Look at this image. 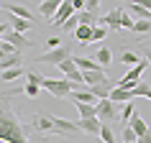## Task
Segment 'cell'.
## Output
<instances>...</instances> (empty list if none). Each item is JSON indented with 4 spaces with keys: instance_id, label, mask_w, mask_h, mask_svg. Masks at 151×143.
<instances>
[{
    "instance_id": "obj_28",
    "label": "cell",
    "mask_w": 151,
    "mask_h": 143,
    "mask_svg": "<svg viewBox=\"0 0 151 143\" xmlns=\"http://www.w3.org/2000/svg\"><path fill=\"white\" fill-rule=\"evenodd\" d=\"M151 31V21H136L133 33H149Z\"/></svg>"
},
{
    "instance_id": "obj_35",
    "label": "cell",
    "mask_w": 151,
    "mask_h": 143,
    "mask_svg": "<svg viewBox=\"0 0 151 143\" xmlns=\"http://www.w3.org/2000/svg\"><path fill=\"white\" fill-rule=\"evenodd\" d=\"M143 59L151 64V46H143Z\"/></svg>"
},
{
    "instance_id": "obj_17",
    "label": "cell",
    "mask_w": 151,
    "mask_h": 143,
    "mask_svg": "<svg viewBox=\"0 0 151 143\" xmlns=\"http://www.w3.org/2000/svg\"><path fill=\"white\" fill-rule=\"evenodd\" d=\"M16 66H21V51L5 56V59L0 61V74H3V72H8V69H16Z\"/></svg>"
},
{
    "instance_id": "obj_22",
    "label": "cell",
    "mask_w": 151,
    "mask_h": 143,
    "mask_svg": "<svg viewBox=\"0 0 151 143\" xmlns=\"http://www.w3.org/2000/svg\"><path fill=\"white\" fill-rule=\"evenodd\" d=\"M133 115H136V105L133 102H126V105H123V110H120V120H123V125H128Z\"/></svg>"
},
{
    "instance_id": "obj_20",
    "label": "cell",
    "mask_w": 151,
    "mask_h": 143,
    "mask_svg": "<svg viewBox=\"0 0 151 143\" xmlns=\"http://www.w3.org/2000/svg\"><path fill=\"white\" fill-rule=\"evenodd\" d=\"M143 56H138V54H133V51H128V49H123V54H120V61L126 64V66H131V69H133L136 64L141 61Z\"/></svg>"
},
{
    "instance_id": "obj_30",
    "label": "cell",
    "mask_w": 151,
    "mask_h": 143,
    "mask_svg": "<svg viewBox=\"0 0 151 143\" xmlns=\"http://www.w3.org/2000/svg\"><path fill=\"white\" fill-rule=\"evenodd\" d=\"M105 36H108L105 26H95V28H92V41H103Z\"/></svg>"
},
{
    "instance_id": "obj_26",
    "label": "cell",
    "mask_w": 151,
    "mask_h": 143,
    "mask_svg": "<svg viewBox=\"0 0 151 143\" xmlns=\"http://www.w3.org/2000/svg\"><path fill=\"white\" fill-rule=\"evenodd\" d=\"M133 26H136V18H133V16H128L126 10H123V18H120V28H126V31H133Z\"/></svg>"
},
{
    "instance_id": "obj_2",
    "label": "cell",
    "mask_w": 151,
    "mask_h": 143,
    "mask_svg": "<svg viewBox=\"0 0 151 143\" xmlns=\"http://www.w3.org/2000/svg\"><path fill=\"white\" fill-rule=\"evenodd\" d=\"M26 82L28 84H39L41 89H46V92H51L54 97H69L72 92H74V82H69L67 77H59V79H51V77H41V74H36V72H26Z\"/></svg>"
},
{
    "instance_id": "obj_38",
    "label": "cell",
    "mask_w": 151,
    "mask_h": 143,
    "mask_svg": "<svg viewBox=\"0 0 151 143\" xmlns=\"http://www.w3.org/2000/svg\"><path fill=\"white\" fill-rule=\"evenodd\" d=\"M141 5H143V8H149V10H151V0H143Z\"/></svg>"
},
{
    "instance_id": "obj_18",
    "label": "cell",
    "mask_w": 151,
    "mask_h": 143,
    "mask_svg": "<svg viewBox=\"0 0 151 143\" xmlns=\"http://www.w3.org/2000/svg\"><path fill=\"white\" fill-rule=\"evenodd\" d=\"M74 39L80 41V44H92V28H90V26H77Z\"/></svg>"
},
{
    "instance_id": "obj_3",
    "label": "cell",
    "mask_w": 151,
    "mask_h": 143,
    "mask_svg": "<svg viewBox=\"0 0 151 143\" xmlns=\"http://www.w3.org/2000/svg\"><path fill=\"white\" fill-rule=\"evenodd\" d=\"M31 128L36 135H59L51 120V112H33L31 115Z\"/></svg>"
},
{
    "instance_id": "obj_12",
    "label": "cell",
    "mask_w": 151,
    "mask_h": 143,
    "mask_svg": "<svg viewBox=\"0 0 151 143\" xmlns=\"http://www.w3.org/2000/svg\"><path fill=\"white\" fill-rule=\"evenodd\" d=\"M77 125H80V130H85L87 135H100V130H103V123L97 118H85V120H77Z\"/></svg>"
},
{
    "instance_id": "obj_31",
    "label": "cell",
    "mask_w": 151,
    "mask_h": 143,
    "mask_svg": "<svg viewBox=\"0 0 151 143\" xmlns=\"http://www.w3.org/2000/svg\"><path fill=\"white\" fill-rule=\"evenodd\" d=\"M59 46H62L59 36H49V39H46V49H49V51H54V49H59Z\"/></svg>"
},
{
    "instance_id": "obj_1",
    "label": "cell",
    "mask_w": 151,
    "mask_h": 143,
    "mask_svg": "<svg viewBox=\"0 0 151 143\" xmlns=\"http://www.w3.org/2000/svg\"><path fill=\"white\" fill-rule=\"evenodd\" d=\"M0 141L3 143H31V135L13 110L8 95H0Z\"/></svg>"
},
{
    "instance_id": "obj_37",
    "label": "cell",
    "mask_w": 151,
    "mask_h": 143,
    "mask_svg": "<svg viewBox=\"0 0 151 143\" xmlns=\"http://www.w3.org/2000/svg\"><path fill=\"white\" fill-rule=\"evenodd\" d=\"M5 33H8V28H5V26L0 23V36H5Z\"/></svg>"
},
{
    "instance_id": "obj_21",
    "label": "cell",
    "mask_w": 151,
    "mask_h": 143,
    "mask_svg": "<svg viewBox=\"0 0 151 143\" xmlns=\"http://www.w3.org/2000/svg\"><path fill=\"white\" fill-rule=\"evenodd\" d=\"M59 72H62V77H72L74 72H80V69H77V64H74V56L59 64Z\"/></svg>"
},
{
    "instance_id": "obj_40",
    "label": "cell",
    "mask_w": 151,
    "mask_h": 143,
    "mask_svg": "<svg viewBox=\"0 0 151 143\" xmlns=\"http://www.w3.org/2000/svg\"><path fill=\"white\" fill-rule=\"evenodd\" d=\"M0 5H3V3H0Z\"/></svg>"
},
{
    "instance_id": "obj_8",
    "label": "cell",
    "mask_w": 151,
    "mask_h": 143,
    "mask_svg": "<svg viewBox=\"0 0 151 143\" xmlns=\"http://www.w3.org/2000/svg\"><path fill=\"white\" fill-rule=\"evenodd\" d=\"M120 18H123V8H115V10H110V13H105L100 18V26L110 28V31H120Z\"/></svg>"
},
{
    "instance_id": "obj_27",
    "label": "cell",
    "mask_w": 151,
    "mask_h": 143,
    "mask_svg": "<svg viewBox=\"0 0 151 143\" xmlns=\"http://www.w3.org/2000/svg\"><path fill=\"white\" fill-rule=\"evenodd\" d=\"M136 141H138V135L133 133V128L123 125V143H136Z\"/></svg>"
},
{
    "instance_id": "obj_16",
    "label": "cell",
    "mask_w": 151,
    "mask_h": 143,
    "mask_svg": "<svg viewBox=\"0 0 151 143\" xmlns=\"http://www.w3.org/2000/svg\"><path fill=\"white\" fill-rule=\"evenodd\" d=\"M59 0H46V3H41V16L44 18H49V21H54V16H56V10H59Z\"/></svg>"
},
{
    "instance_id": "obj_24",
    "label": "cell",
    "mask_w": 151,
    "mask_h": 143,
    "mask_svg": "<svg viewBox=\"0 0 151 143\" xmlns=\"http://www.w3.org/2000/svg\"><path fill=\"white\" fill-rule=\"evenodd\" d=\"M100 143H115V133L108 123H103V130H100Z\"/></svg>"
},
{
    "instance_id": "obj_5",
    "label": "cell",
    "mask_w": 151,
    "mask_h": 143,
    "mask_svg": "<svg viewBox=\"0 0 151 143\" xmlns=\"http://www.w3.org/2000/svg\"><path fill=\"white\" fill-rule=\"evenodd\" d=\"M118 118H120V112L113 100H100L97 102V120L100 123H110V120H118Z\"/></svg>"
},
{
    "instance_id": "obj_32",
    "label": "cell",
    "mask_w": 151,
    "mask_h": 143,
    "mask_svg": "<svg viewBox=\"0 0 151 143\" xmlns=\"http://www.w3.org/2000/svg\"><path fill=\"white\" fill-rule=\"evenodd\" d=\"M77 26H80V18L74 16V18H69V21H67L62 28H64V31H77Z\"/></svg>"
},
{
    "instance_id": "obj_10",
    "label": "cell",
    "mask_w": 151,
    "mask_h": 143,
    "mask_svg": "<svg viewBox=\"0 0 151 143\" xmlns=\"http://www.w3.org/2000/svg\"><path fill=\"white\" fill-rule=\"evenodd\" d=\"M123 10H126L128 16H133L136 21H151V10H149V8H143L141 3H128Z\"/></svg>"
},
{
    "instance_id": "obj_11",
    "label": "cell",
    "mask_w": 151,
    "mask_h": 143,
    "mask_svg": "<svg viewBox=\"0 0 151 143\" xmlns=\"http://www.w3.org/2000/svg\"><path fill=\"white\" fill-rule=\"evenodd\" d=\"M69 100H72V102H85V105H95V107H97V102H100V100H97V97L92 95V92H90L87 87H85V89H74V92L69 95Z\"/></svg>"
},
{
    "instance_id": "obj_6",
    "label": "cell",
    "mask_w": 151,
    "mask_h": 143,
    "mask_svg": "<svg viewBox=\"0 0 151 143\" xmlns=\"http://www.w3.org/2000/svg\"><path fill=\"white\" fill-rule=\"evenodd\" d=\"M3 41H5V44H10V46L16 49V51H21V54H23V49H31V46H33L28 39H23V33H16L13 28L3 36Z\"/></svg>"
},
{
    "instance_id": "obj_13",
    "label": "cell",
    "mask_w": 151,
    "mask_h": 143,
    "mask_svg": "<svg viewBox=\"0 0 151 143\" xmlns=\"http://www.w3.org/2000/svg\"><path fill=\"white\" fill-rule=\"evenodd\" d=\"M92 59H95V64L97 66H100V69H108V66H110V61H113V51L108 46H100L95 51V56H92Z\"/></svg>"
},
{
    "instance_id": "obj_7",
    "label": "cell",
    "mask_w": 151,
    "mask_h": 143,
    "mask_svg": "<svg viewBox=\"0 0 151 143\" xmlns=\"http://www.w3.org/2000/svg\"><path fill=\"white\" fill-rule=\"evenodd\" d=\"M69 18H74V8H72V0H64L62 5H59V10H56V16H54V21H51V23H54L56 28H62Z\"/></svg>"
},
{
    "instance_id": "obj_25",
    "label": "cell",
    "mask_w": 151,
    "mask_h": 143,
    "mask_svg": "<svg viewBox=\"0 0 151 143\" xmlns=\"http://www.w3.org/2000/svg\"><path fill=\"white\" fill-rule=\"evenodd\" d=\"M31 21H21V18H13V31H16V33H26V31H28V28H31Z\"/></svg>"
},
{
    "instance_id": "obj_33",
    "label": "cell",
    "mask_w": 151,
    "mask_h": 143,
    "mask_svg": "<svg viewBox=\"0 0 151 143\" xmlns=\"http://www.w3.org/2000/svg\"><path fill=\"white\" fill-rule=\"evenodd\" d=\"M85 5H87L85 0H72V8L77 10V13H82V10H85Z\"/></svg>"
},
{
    "instance_id": "obj_34",
    "label": "cell",
    "mask_w": 151,
    "mask_h": 143,
    "mask_svg": "<svg viewBox=\"0 0 151 143\" xmlns=\"http://www.w3.org/2000/svg\"><path fill=\"white\" fill-rule=\"evenodd\" d=\"M97 5H100L97 0H87V5H85V10H90V13H95V10H97Z\"/></svg>"
},
{
    "instance_id": "obj_15",
    "label": "cell",
    "mask_w": 151,
    "mask_h": 143,
    "mask_svg": "<svg viewBox=\"0 0 151 143\" xmlns=\"http://www.w3.org/2000/svg\"><path fill=\"white\" fill-rule=\"evenodd\" d=\"M128 125L133 128V133L138 135V138H141V135H146V133H149V123H146V120H143L141 115H138V112H136L133 118H131V123H128Z\"/></svg>"
},
{
    "instance_id": "obj_36",
    "label": "cell",
    "mask_w": 151,
    "mask_h": 143,
    "mask_svg": "<svg viewBox=\"0 0 151 143\" xmlns=\"http://www.w3.org/2000/svg\"><path fill=\"white\" fill-rule=\"evenodd\" d=\"M136 143H151V130H149V133H146V135H141V138H138V141H136Z\"/></svg>"
},
{
    "instance_id": "obj_29",
    "label": "cell",
    "mask_w": 151,
    "mask_h": 143,
    "mask_svg": "<svg viewBox=\"0 0 151 143\" xmlns=\"http://www.w3.org/2000/svg\"><path fill=\"white\" fill-rule=\"evenodd\" d=\"M149 87H151L149 82H141V84H138V87H136L133 92H131V95H133V97H146V92H149Z\"/></svg>"
},
{
    "instance_id": "obj_9",
    "label": "cell",
    "mask_w": 151,
    "mask_h": 143,
    "mask_svg": "<svg viewBox=\"0 0 151 143\" xmlns=\"http://www.w3.org/2000/svg\"><path fill=\"white\" fill-rule=\"evenodd\" d=\"M3 8L8 10L13 18H21V21H31L33 23V16H31V10L23 8V5H18V3H3Z\"/></svg>"
},
{
    "instance_id": "obj_23",
    "label": "cell",
    "mask_w": 151,
    "mask_h": 143,
    "mask_svg": "<svg viewBox=\"0 0 151 143\" xmlns=\"http://www.w3.org/2000/svg\"><path fill=\"white\" fill-rule=\"evenodd\" d=\"M18 77H26L23 66H16V69H8V72H3V77H0V79H3V82H13V79H18Z\"/></svg>"
},
{
    "instance_id": "obj_19",
    "label": "cell",
    "mask_w": 151,
    "mask_h": 143,
    "mask_svg": "<svg viewBox=\"0 0 151 143\" xmlns=\"http://www.w3.org/2000/svg\"><path fill=\"white\" fill-rule=\"evenodd\" d=\"M110 100H113V102H131V100H133V95H131L128 89H120V87H115V89L110 92Z\"/></svg>"
},
{
    "instance_id": "obj_4",
    "label": "cell",
    "mask_w": 151,
    "mask_h": 143,
    "mask_svg": "<svg viewBox=\"0 0 151 143\" xmlns=\"http://www.w3.org/2000/svg\"><path fill=\"white\" fill-rule=\"evenodd\" d=\"M67 59H72V49L69 46H59V49H54V51H44V54L36 59V64H59L62 61H67Z\"/></svg>"
},
{
    "instance_id": "obj_14",
    "label": "cell",
    "mask_w": 151,
    "mask_h": 143,
    "mask_svg": "<svg viewBox=\"0 0 151 143\" xmlns=\"http://www.w3.org/2000/svg\"><path fill=\"white\" fill-rule=\"evenodd\" d=\"M74 64H77V69L82 74H87V72H97L100 66L95 64V59H87V56H74Z\"/></svg>"
},
{
    "instance_id": "obj_39",
    "label": "cell",
    "mask_w": 151,
    "mask_h": 143,
    "mask_svg": "<svg viewBox=\"0 0 151 143\" xmlns=\"http://www.w3.org/2000/svg\"><path fill=\"white\" fill-rule=\"evenodd\" d=\"M146 100H151V87H149V92H146Z\"/></svg>"
}]
</instances>
